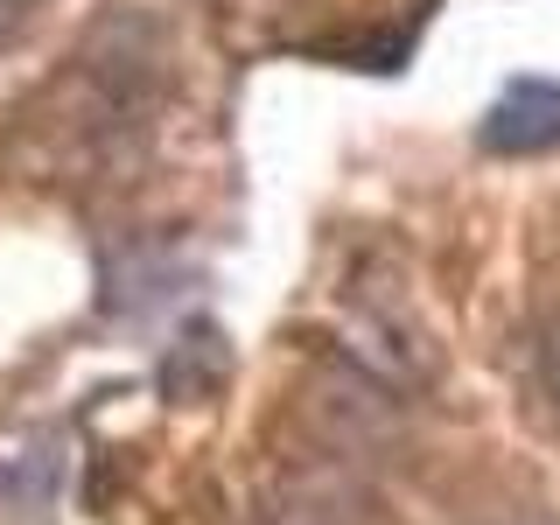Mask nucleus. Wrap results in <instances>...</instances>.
<instances>
[{
  "mask_svg": "<svg viewBox=\"0 0 560 525\" xmlns=\"http://www.w3.org/2000/svg\"><path fill=\"white\" fill-rule=\"evenodd\" d=\"M539 364H547V385L560 393V323H547V337H539Z\"/></svg>",
  "mask_w": 560,
  "mask_h": 525,
  "instance_id": "obj_4",
  "label": "nucleus"
},
{
  "mask_svg": "<svg viewBox=\"0 0 560 525\" xmlns=\"http://www.w3.org/2000/svg\"><path fill=\"white\" fill-rule=\"evenodd\" d=\"M238 358H232V337H224L218 323H203V315H189L183 329H175V343L162 350V364H154V385H162L168 407H210V399L232 385Z\"/></svg>",
  "mask_w": 560,
  "mask_h": 525,
  "instance_id": "obj_2",
  "label": "nucleus"
},
{
  "mask_svg": "<svg viewBox=\"0 0 560 525\" xmlns=\"http://www.w3.org/2000/svg\"><path fill=\"white\" fill-rule=\"evenodd\" d=\"M483 154H504V162H525V154H553L560 148V78H512L498 98H490L483 127H477Z\"/></svg>",
  "mask_w": 560,
  "mask_h": 525,
  "instance_id": "obj_1",
  "label": "nucleus"
},
{
  "mask_svg": "<svg viewBox=\"0 0 560 525\" xmlns=\"http://www.w3.org/2000/svg\"><path fill=\"white\" fill-rule=\"evenodd\" d=\"M49 0H0V49H14L22 35L35 28V14H43Z\"/></svg>",
  "mask_w": 560,
  "mask_h": 525,
  "instance_id": "obj_3",
  "label": "nucleus"
}]
</instances>
